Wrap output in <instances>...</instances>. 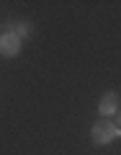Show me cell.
<instances>
[{"label":"cell","mask_w":121,"mask_h":155,"mask_svg":"<svg viewBox=\"0 0 121 155\" xmlns=\"http://www.w3.org/2000/svg\"><path fill=\"white\" fill-rule=\"evenodd\" d=\"M18 52H21V39L13 31L3 34V36H0V54L3 57H16Z\"/></svg>","instance_id":"7a4b0ae2"},{"label":"cell","mask_w":121,"mask_h":155,"mask_svg":"<svg viewBox=\"0 0 121 155\" xmlns=\"http://www.w3.org/2000/svg\"><path fill=\"white\" fill-rule=\"evenodd\" d=\"M13 34H16V36H18V34H21V36H28V28H26V23H18V26L13 28Z\"/></svg>","instance_id":"277c9868"},{"label":"cell","mask_w":121,"mask_h":155,"mask_svg":"<svg viewBox=\"0 0 121 155\" xmlns=\"http://www.w3.org/2000/svg\"><path fill=\"white\" fill-rule=\"evenodd\" d=\"M119 134H121V129L116 127L113 122H108V119L93 124V142L95 145H108V142H113Z\"/></svg>","instance_id":"6da1fadb"},{"label":"cell","mask_w":121,"mask_h":155,"mask_svg":"<svg viewBox=\"0 0 121 155\" xmlns=\"http://www.w3.org/2000/svg\"><path fill=\"white\" fill-rule=\"evenodd\" d=\"M98 111H100L103 116L116 114V111H119V96H116V93H106V96H100V101H98Z\"/></svg>","instance_id":"3957f363"},{"label":"cell","mask_w":121,"mask_h":155,"mask_svg":"<svg viewBox=\"0 0 121 155\" xmlns=\"http://www.w3.org/2000/svg\"><path fill=\"white\" fill-rule=\"evenodd\" d=\"M119 129H121V109H119Z\"/></svg>","instance_id":"5b68a950"}]
</instances>
